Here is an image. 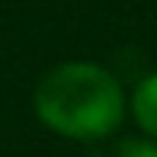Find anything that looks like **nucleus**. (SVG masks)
<instances>
[{
    "mask_svg": "<svg viewBox=\"0 0 157 157\" xmlns=\"http://www.w3.org/2000/svg\"><path fill=\"white\" fill-rule=\"evenodd\" d=\"M112 157H157V138H147V135L122 138L112 147Z\"/></svg>",
    "mask_w": 157,
    "mask_h": 157,
    "instance_id": "7ed1b4c3",
    "label": "nucleus"
},
{
    "mask_svg": "<svg viewBox=\"0 0 157 157\" xmlns=\"http://www.w3.org/2000/svg\"><path fill=\"white\" fill-rule=\"evenodd\" d=\"M35 116L55 135L99 141L125 119V90L112 71L93 61H64L35 87Z\"/></svg>",
    "mask_w": 157,
    "mask_h": 157,
    "instance_id": "f257e3e1",
    "label": "nucleus"
},
{
    "mask_svg": "<svg viewBox=\"0 0 157 157\" xmlns=\"http://www.w3.org/2000/svg\"><path fill=\"white\" fill-rule=\"evenodd\" d=\"M128 106H132V116L138 122V128L147 138H157V71L144 74L135 83Z\"/></svg>",
    "mask_w": 157,
    "mask_h": 157,
    "instance_id": "f03ea898",
    "label": "nucleus"
}]
</instances>
